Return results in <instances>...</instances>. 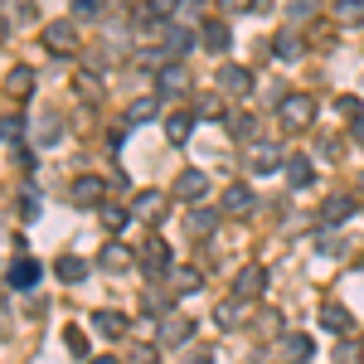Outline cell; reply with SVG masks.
Masks as SVG:
<instances>
[{"label":"cell","instance_id":"1","mask_svg":"<svg viewBox=\"0 0 364 364\" xmlns=\"http://www.w3.org/2000/svg\"><path fill=\"white\" fill-rule=\"evenodd\" d=\"M277 112H282V127L287 132H301V127H311V117H316V97L311 92H282Z\"/></svg>","mask_w":364,"mask_h":364},{"label":"cell","instance_id":"2","mask_svg":"<svg viewBox=\"0 0 364 364\" xmlns=\"http://www.w3.org/2000/svg\"><path fill=\"white\" fill-rule=\"evenodd\" d=\"M68 199H73L78 209H102V204H107V180H102V175H78V180L68 185Z\"/></svg>","mask_w":364,"mask_h":364},{"label":"cell","instance_id":"3","mask_svg":"<svg viewBox=\"0 0 364 364\" xmlns=\"http://www.w3.org/2000/svg\"><path fill=\"white\" fill-rule=\"evenodd\" d=\"M170 262H175V257H170V243H166V238H146V248L136 252V267L146 272V277H166Z\"/></svg>","mask_w":364,"mask_h":364},{"label":"cell","instance_id":"4","mask_svg":"<svg viewBox=\"0 0 364 364\" xmlns=\"http://www.w3.org/2000/svg\"><path fill=\"white\" fill-rule=\"evenodd\" d=\"M262 291H267V267H262V262H248V267L233 277V296H238V301H257Z\"/></svg>","mask_w":364,"mask_h":364},{"label":"cell","instance_id":"5","mask_svg":"<svg viewBox=\"0 0 364 364\" xmlns=\"http://www.w3.org/2000/svg\"><path fill=\"white\" fill-rule=\"evenodd\" d=\"M39 277H44V267H39L34 257H25V252H20V257L10 262V272H5V282H10L15 291H34V287H39Z\"/></svg>","mask_w":364,"mask_h":364},{"label":"cell","instance_id":"6","mask_svg":"<svg viewBox=\"0 0 364 364\" xmlns=\"http://www.w3.org/2000/svg\"><path fill=\"white\" fill-rule=\"evenodd\" d=\"M190 340H195V321H190V316H185V321L170 316L166 326H161V336H156V345H161V350H185Z\"/></svg>","mask_w":364,"mask_h":364},{"label":"cell","instance_id":"7","mask_svg":"<svg viewBox=\"0 0 364 364\" xmlns=\"http://www.w3.org/2000/svg\"><path fill=\"white\" fill-rule=\"evenodd\" d=\"M219 92H228V97H248L252 92V68H243V63H224V68H219Z\"/></svg>","mask_w":364,"mask_h":364},{"label":"cell","instance_id":"8","mask_svg":"<svg viewBox=\"0 0 364 364\" xmlns=\"http://www.w3.org/2000/svg\"><path fill=\"white\" fill-rule=\"evenodd\" d=\"M209 195V175H204V170H180V175H175V199H190V204H199V199Z\"/></svg>","mask_w":364,"mask_h":364},{"label":"cell","instance_id":"9","mask_svg":"<svg viewBox=\"0 0 364 364\" xmlns=\"http://www.w3.org/2000/svg\"><path fill=\"white\" fill-rule=\"evenodd\" d=\"M161 49H166L170 63H185V54L195 49V34L185 25H166V39H161Z\"/></svg>","mask_w":364,"mask_h":364},{"label":"cell","instance_id":"10","mask_svg":"<svg viewBox=\"0 0 364 364\" xmlns=\"http://www.w3.org/2000/svg\"><path fill=\"white\" fill-rule=\"evenodd\" d=\"M132 214L146 219V224H161V219H166V195H161V190H141V195L132 199Z\"/></svg>","mask_w":364,"mask_h":364},{"label":"cell","instance_id":"11","mask_svg":"<svg viewBox=\"0 0 364 364\" xmlns=\"http://www.w3.org/2000/svg\"><path fill=\"white\" fill-rule=\"evenodd\" d=\"M44 49H49V54H73V49H78V34H73V25H68V20L44 25Z\"/></svg>","mask_w":364,"mask_h":364},{"label":"cell","instance_id":"12","mask_svg":"<svg viewBox=\"0 0 364 364\" xmlns=\"http://www.w3.org/2000/svg\"><path fill=\"white\" fill-rule=\"evenodd\" d=\"M321 326L340 340V336L355 331V316H350V306H340V301H326V306H321Z\"/></svg>","mask_w":364,"mask_h":364},{"label":"cell","instance_id":"13","mask_svg":"<svg viewBox=\"0 0 364 364\" xmlns=\"http://www.w3.org/2000/svg\"><path fill=\"white\" fill-rule=\"evenodd\" d=\"M199 44H204L209 54H228V44H233V29H228L224 20H204V29H199Z\"/></svg>","mask_w":364,"mask_h":364},{"label":"cell","instance_id":"14","mask_svg":"<svg viewBox=\"0 0 364 364\" xmlns=\"http://www.w3.org/2000/svg\"><path fill=\"white\" fill-rule=\"evenodd\" d=\"M156 87H161V92H170V97H180V92L190 87L185 63H161V68H156Z\"/></svg>","mask_w":364,"mask_h":364},{"label":"cell","instance_id":"15","mask_svg":"<svg viewBox=\"0 0 364 364\" xmlns=\"http://www.w3.org/2000/svg\"><path fill=\"white\" fill-rule=\"evenodd\" d=\"M277 166H282V151L272 146V141H262V146H248V170H252V175H272Z\"/></svg>","mask_w":364,"mask_h":364},{"label":"cell","instance_id":"16","mask_svg":"<svg viewBox=\"0 0 364 364\" xmlns=\"http://www.w3.org/2000/svg\"><path fill=\"white\" fill-rule=\"evenodd\" d=\"M282 355H287L291 364H306L311 355H316V340L301 336V331H287V336H282Z\"/></svg>","mask_w":364,"mask_h":364},{"label":"cell","instance_id":"17","mask_svg":"<svg viewBox=\"0 0 364 364\" xmlns=\"http://www.w3.org/2000/svg\"><path fill=\"white\" fill-rule=\"evenodd\" d=\"M224 209H228V214H238V219H248L252 209H257V195H252L248 185H228V190H224Z\"/></svg>","mask_w":364,"mask_h":364},{"label":"cell","instance_id":"18","mask_svg":"<svg viewBox=\"0 0 364 364\" xmlns=\"http://www.w3.org/2000/svg\"><path fill=\"white\" fill-rule=\"evenodd\" d=\"M350 214H355V199H350V195H331L326 204H321V224H326V228L345 224Z\"/></svg>","mask_w":364,"mask_h":364},{"label":"cell","instance_id":"19","mask_svg":"<svg viewBox=\"0 0 364 364\" xmlns=\"http://www.w3.org/2000/svg\"><path fill=\"white\" fill-rule=\"evenodd\" d=\"M92 326H97V336H107V340H122L127 331H132V321H127L122 311H97Z\"/></svg>","mask_w":364,"mask_h":364},{"label":"cell","instance_id":"20","mask_svg":"<svg viewBox=\"0 0 364 364\" xmlns=\"http://www.w3.org/2000/svg\"><path fill=\"white\" fill-rule=\"evenodd\" d=\"M272 54H277V58H287V63H296V58L306 54V39H301L296 29H282L277 39H272Z\"/></svg>","mask_w":364,"mask_h":364},{"label":"cell","instance_id":"21","mask_svg":"<svg viewBox=\"0 0 364 364\" xmlns=\"http://www.w3.org/2000/svg\"><path fill=\"white\" fill-rule=\"evenodd\" d=\"M282 170H287L291 190H306L311 180H316V170H311V161H306V156H287V161H282Z\"/></svg>","mask_w":364,"mask_h":364},{"label":"cell","instance_id":"22","mask_svg":"<svg viewBox=\"0 0 364 364\" xmlns=\"http://www.w3.org/2000/svg\"><path fill=\"white\" fill-rule=\"evenodd\" d=\"M132 262H136V257L122 248V243H107V248L97 252V267H102V272H127Z\"/></svg>","mask_w":364,"mask_h":364},{"label":"cell","instance_id":"23","mask_svg":"<svg viewBox=\"0 0 364 364\" xmlns=\"http://www.w3.org/2000/svg\"><path fill=\"white\" fill-rule=\"evenodd\" d=\"M5 92H10V97H29V92H34V73H29V63H20V68L5 73Z\"/></svg>","mask_w":364,"mask_h":364},{"label":"cell","instance_id":"24","mask_svg":"<svg viewBox=\"0 0 364 364\" xmlns=\"http://www.w3.org/2000/svg\"><path fill=\"white\" fill-rule=\"evenodd\" d=\"M166 136L180 146V141H190L195 136V112H170L166 117Z\"/></svg>","mask_w":364,"mask_h":364},{"label":"cell","instance_id":"25","mask_svg":"<svg viewBox=\"0 0 364 364\" xmlns=\"http://www.w3.org/2000/svg\"><path fill=\"white\" fill-rule=\"evenodd\" d=\"M224 92H195V117H214V122H224Z\"/></svg>","mask_w":364,"mask_h":364},{"label":"cell","instance_id":"26","mask_svg":"<svg viewBox=\"0 0 364 364\" xmlns=\"http://www.w3.org/2000/svg\"><path fill=\"white\" fill-rule=\"evenodd\" d=\"M54 272H58V282H83L87 277V262L83 257H73V252H63L54 262Z\"/></svg>","mask_w":364,"mask_h":364},{"label":"cell","instance_id":"27","mask_svg":"<svg viewBox=\"0 0 364 364\" xmlns=\"http://www.w3.org/2000/svg\"><path fill=\"white\" fill-rule=\"evenodd\" d=\"M214 224H219V209H190V214H185V228L199 233V238H204V233H214Z\"/></svg>","mask_w":364,"mask_h":364},{"label":"cell","instance_id":"28","mask_svg":"<svg viewBox=\"0 0 364 364\" xmlns=\"http://www.w3.org/2000/svg\"><path fill=\"white\" fill-rule=\"evenodd\" d=\"M336 25H364V0H336Z\"/></svg>","mask_w":364,"mask_h":364},{"label":"cell","instance_id":"29","mask_svg":"<svg viewBox=\"0 0 364 364\" xmlns=\"http://www.w3.org/2000/svg\"><path fill=\"white\" fill-rule=\"evenodd\" d=\"M224 132L233 141H248L252 136V117L248 112H224Z\"/></svg>","mask_w":364,"mask_h":364},{"label":"cell","instance_id":"30","mask_svg":"<svg viewBox=\"0 0 364 364\" xmlns=\"http://www.w3.org/2000/svg\"><path fill=\"white\" fill-rule=\"evenodd\" d=\"M156 112H161L156 97H136V102L127 107V122H132V127H136V122H156Z\"/></svg>","mask_w":364,"mask_h":364},{"label":"cell","instance_id":"31","mask_svg":"<svg viewBox=\"0 0 364 364\" xmlns=\"http://www.w3.org/2000/svg\"><path fill=\"white\" fill-rule=\"evenodd\" d=\"M238 316H243V301H238V296H228V301H219V306H214V321H219L224 331H233V326H238Z\"/></svg>","mask_w":364,"mask_h":364},{"label":"cell","instance_id":"32","mask_svg":"<svg viewBox=\"0 0 364 364\" xmlns=\"http://www.w3.org/2000/svg\"><path fill=\"white\" fill-rule=\"evenodd\" d=\"M360 360H364V345L350 340V336H340L336 340V364H360Z\"/></svg>","mask_w":364,"mask_h":364},{"label":"cell","instance_id":"33","mask_svg":"<svg viewBox=\"0 0 364 364\" xmlns=\"http://www.w3.org/2000/svg\"><path fill=\"white\" fill-rule=\"evenodd\" d=\"M97 214H102V224H107V233H122V228L132 224V209H117V204H102Z\"/></svg>","mask_w":364,"mask_h":364},{"label":"cell","instance_id":"34","mask_svg":"<svg viewBox=\"0 0 364 364\" xmlns=\"http://www.w3.org/2000/svg\"><path fill=\"white\" fill-rule=\"evenodd\" d=\"M78 97H83V102H97V97H102V78H97V73H78Z\"/></svg>","mask_w":364,"mask_h":364},{"label":"cell","instance_id":"35","mask_svg":"<svg viewBox=\"0 0 364 364\" xmlns=\"http://www.w3.org/2000/svg\"><path fill=\"white\" fill-rule=\"evenodd\" d=\"M175 291L185 296V291H199V267H180L175 272Z\"/></svg>","mask_w":364,"mask_h":364},{"label":"cell","instance_id":"36","mask_svg":"<svg viewBox=\"0 0 364 364\" xmlns=\"http://www.w3.org/2000/svg\"><path fill=\"white\" fill-rule=\"evenodd\" d=\"M287 15H291V29L306 25L311 15H316V0H291V10H287Z\"/></svg>","mask_w":364,"mask_h":364},{"label":"cell","instance_id":"37","mask_svg":"<svg viewBox=\"0 0 364 364\" xmlns=\"http://www.w3.org/2000/svg\"><path fill=\"white\" fill-rule=\"evenodd\" d=\"M20 136H25V122H20L15 112L0 117V141H20Z\"/></svg>","mask_w":364,"mask_h":364},{"label":"cell","instance_id":"38","mask_svg":"<svg viewBox=\"0 0 364 364\" xmlns=\"http://www.w3.org/2000/svg\"><path fill=\"white\" fill-rule=\"evenodd\" d=\"M316 248L326 252V257H340V252H345V238H336V233H331V228H326V233H321V238H316Z\"/></svg>","mask_w":364,"mask_h":364},{"label":"cell","instance_id":"39","mask_svg":"<svg viewBox=\"0 0 364 364\" xmlns=\"http://www.w3.org/2000/svg\"><path fill=\"white\" fill-rule=\"evenodd\" d=\"M102 10H107L102 0H73V15H78V20H97Z\"/></svg>","mask_w":364,"mask_h":364},{"label":"cell","instance_id":"40","mask_svg":"<svg viewBox=\"0 0 364 364\" xmlns=\"http://www.w3.org/2000/svg\"><path fill=\"white\" fill-rule=\"evenodd\" d=\"M58 136H63V132H58V117H44V122H39V146H54Z\"/></svg>","mask_w":364,"mask_h":364},{"label":"cell","instance_id":"41","mask_svg":"<svg viewBox=\"0 0 364 364\" xmlns=\"http://www.w3.org/2000/svg\"><path fill=\"white\" fill-rule=\"evenodd\" d=\"M132 364H161V345H136L132 350Z\"/></svg>","mask_w":364,"mask_h":364},{"label":"cell","instance_id":"42","mask_svg":"<svg viewBox=\"0 0 364 364\" xmlns=\"http://www.w3.org/2000/svg\"><path fill=\"white\" fill-rule=\"evenodd\" d=\"M20 219H39V195H34V190L20 195Z\"/></svg>","mask_w":364,"mask_h":364},{"label":"cell","instance_id":"43","mask_svg":"<svg viewBox=\"0 0 364 364\" xmlns=\"http://www.w3.org/2000/svg\"><path fill=\"white\" fill-rule=\"evenodd\" d=\"M63 345H68L73 355H87V336L83 331H63Z\"/></svg>","mask_w":364,"mask_h":364},{"label":"cell","instance_id":"44","mask_svg":"<svg viewBox=\"0 0 364 364\" xmlns=\"http://www.w3.org/2000/svg\"><path fill=\"white\" fill-rule=\"evenodd\" d=\"M10 10H15V20H34V15H39L34 0H10Z\"/></svg>","mask_w":364,"mask_h":364},{"label":"cell","instance_id":"45","mask_svg":"<svg viewBox=\"0 0 364 364\" xmlns=\"http://www.w3.org/2000/svg\"><path fill=\"white\" fill-rule=\"evenodd\" d=\"M336 112H340V117H350V122H355V117H364L355 97H336Z\"/></svg>","mask_w":364,"mask_h":364},{"label":"cell","instance_id":"46","mask_svg":"<svg viewBox=\"0 0 364 364\" xmlns=\"http://www.w3.org/2000/svg\"><path fill=\"white\" fill-rule=\"evenodd\" d=\"M257 331H262V336H277V311H262V316H257Z\"/></svg>","mask_w":364,"mask_h":364},{"label":"cell","instance_id":"47","mask_svg":"<svg viewBox=\"0 0 364 364\" xmlns=\"http://www.w3.org/2000/svg\"><path fill=\"white\" fill-rule=\"evenodd\" d=\"M146 10H156V15H175L180 0H146Z\"/></svg>","mask_w":364,"mask_h":364},{"label":"cell","instance_id":"48","mask_svg":"<svg viewBox=\"0 0 364 364\" xmlns=\"http://www.w3.org/2000/svg\"><path fill=\"white\" fill-rule=\"evenodd\" d=\"M185 364H214V355H209V350H190V355H185Z\"/></svg>","mask_w":364,"mask_h":364},{"label":"cell","instance_id":"49","mask_svg":"<svg viewBox=\"0 0 364 364\" xmlns=\"http://www.w3.org/2000/svg\"><path fill=\"white\" fill-rule=\"evenodd\" d=\"M350 136H355V146H364V117H355V122H350Z\"/></svg>","mask_w":364,"mask_h":364},{"label":"cell","instance_id":"50","mask_svg":"<svg viewBox=\"0 0 364 364\" xmlns=\"http://www.w3.org/2000/svg\"><path fill=\"white\" fill-rule=\"evenodd\" d=\"M257 0H224V10H252Z\"/></svg>","mask_w":364,"mask_h":364},{"label":"cell","instance_id":"51","mask_svg":"<svg viewBox=\"0 0 364 364\" xmlns=\"http://www.w3.org/2000/svg\"><path fill=\"white\" fill-rule=\"evenodd\" d=\"M87 364H122V360H112V355H97V360H87Z\"/></svg>","mask_w":364,"mask_h":364},{"label":"cell","instance_id":"52","mask_svg":"<svg viewBox=\"0 0 364 364\" xmlns=\"http://www.w3.org/2000/svg\"><path fill=\"white\" fill-rule=\"evenodd\" d=\"M5 34H10V20H5V15H0V39H5Z\"/></svg>","mask_w":364,"mask_h":364},{"label":"cell","instance_id":"53","mask_svg":"<svg viewBox=\"0 0 364 364\" xmlns=\"http://www.w3.org/2000/svg\"><path fill=\"white\" fill-rule=\"evenodd\" d=\"M360 190H364V170H360Z\"/></svg>","mask_w":364,"mask_h":364}]
</instances>
